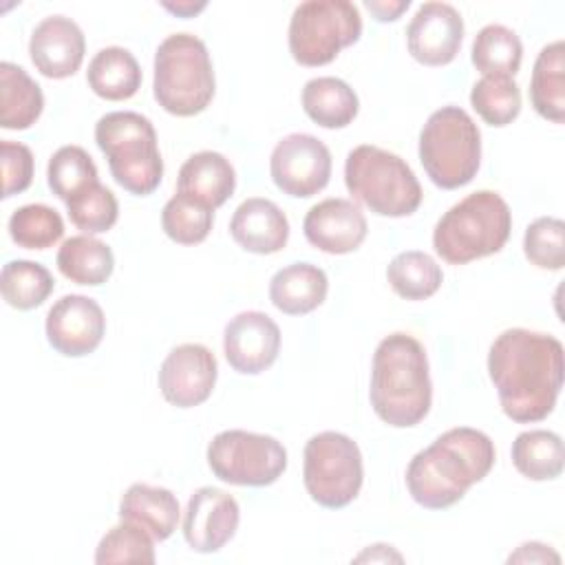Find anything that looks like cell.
<instances>
[{
    "label": "cell",
    "mask_w": 565,
    "mask_h": 565,
    "mask_svg": "<svg viewBox=\"0 0 565 565\" xmlns=\"http://www.w3.org/2000/svg\"><path fill=\"white\" fill-rule=\"evenodd\" d=\"M214 225V210L188 194H174L161 210V227L168 238L181 245H196L207 238Z\"/></svg>",
    "instance_id": "obj_35"
},
{
    "label": "cell",
    "mask_w": 565,
    "mask_h": 565,
    "mask_svg": "<svg viewBox=\"0 0 565 565\" xmlns=\"http://www.w3.org/2000/svg\"><path fill=\"white\" fill-rule=\"evenodd\" d=\"M163 9H168V11H172V13L181 15V18H192L194 13L205 9V2H196V4L194 2H177V4L163 2Z\"/></svg>",
    "instance_id": "obj_44"
},
{
    "label": "cell",
    "mask_w": 565,
    "mask_h": 565,
    "mask_svg": "<svg viewBox=\"0 0 565 565\" xmlns=\"http://www.w3.org/2000/svg\"><path fill=\"white\" fill-rule=\"evenodd\" d=\"M218 366L214 353L196 342L174 347L159 369V388L166 402L177 408L203 404L216 384Z\"/></svg>",
    "instance_id": "obj_14"
},
{
    "label": "cell",
    "mask_w": 565,
    "mask_h": 565,
    "mask_svg": "<svg viewBox=\"0 0 565 565\" xmlns=\"http://www.w3.org/2000/svg\"><path fill=\"white\" fill-rule=\"evenodd\" d=\"M419 161L437 188L470 183L481 163V132L472 117L459 106L435 110L419 132Z\"/></svg>",
    "instance_id": "obj_8"
},
{
    "label": "cell",
    "mask_w": 565,
    "mask_h": 565,
    "mask_svg": "<svg viewBox=\"0 0 565 565\" xmlns=\"http://www.w3.org/2000/svg\"><path fill=\"white\" fill-rule=\"evenodd\" d=\"M66 212L71 223L84 234L108 232L119 216V205L115 194L99 181L84 190L82 194L66 201Z\"/></svg>",
    "instance_id": "obj_38"
},
{
    "label": "cell",
    "mask_w": 565,
    "mask_h": 565,
    "mask_svg": "<svg viewBox=\"0 0 565 565\" xmlns=\"http://www.w3.org/2000/svg\"><path fill=\"white\" fill-rule=\"evenodd\" d=\"M207 466L225 483L263 488L285 472L287 450L271 435L232 428L210 441Z\"/></svg>",
    "instance_id": "obj_11"
},
{
    "label": "cell",
    "mask_w": 565,
    "mask_h": 565,
    "mask_svg": "<svg viewBox=\"0 0 565 565\" xmlns=\"http://www.w3.org/2000/svg\"><path fill=\"white\" fill-rule=\"evenodd\" d=\"M494 457V444L486 433L470 426L450 428L411 459L406 488L422 508H450L490 472Z\"/></svg>",
    "instance_id": "obj_2"
},
{
    "label": "cell",
    "mask_w": 565,
    "mask_h": 565,
    "mask_svg": "<svg viewBox=\"0 0 565 565\" xmlns=\"http://www.w3.org/2000/svg\"><path fill=\"white\" fill-rule=\"evenodd\" d=\"M347 190L380 216H408L422 203V185L411 166L384 148L355 146L344 161Z\"/></svg>",
    "instance_id": "obj_7"
},
{
    "label": "cell",
    "mask_w": 565,
    "mask_h": 565,
    "mask_svg": "<svg viewBox=\"0 0 565 565\" xmlns=\"http://www.w3.org/2000/svg\"><path fill=\"white\" fill-rule=\"evenodd\" d=\"M364 7L375 15L377 22H393L411 7V0H366Z\"/></svg>",
    "instance_id": "obj_42"
},
{
    "label": "cell",
    "mask_w": 565,
    "mask_h": 565,
    "mask_svg": "<svg viewBox=\"0 0 565 565\" xmlns=\"http://www.w3.org/2000/svg\"><path fill=\"white\" fill-rule=\"evenodd\" d=\"M95 141L108 159L113 179L130 194H152L163 177V159L157 132L148 117L132 110H115L95 124Z\"/></svg>",
    "instance_id": "obj_6"
},
{
    "label": "cell",
    "mask_w": 565,
    "mask_h": 565,
    "mask_svg": "<svg viewBox=\"0 0 565 565\" xmlns=\"http://www.w3.org/2000/svg\"><path fill=\"white\" fill-rule=\"evenodd\" d=\"M362 35L360 9L349 0L300 2L289 20V53L302 66H324Z\"/></svg>",
    "instance_id": "obj_9"
},
{
    "label": "cell",
    "mask_w": 565,
    "mask_h": 565,
    "mask_svg": "<svg viewBox=\"0 0 565 565\" xmlns=\"http://www.w3.org/2000/svg\"><path fill=\"white\" fill-rule=\"evenodd\" d=\"M57 269L75 285L97 287L110 278L115 256L104 241L90 234H79L62 243L57 252Z\"/></svg>",
    "instance_id": "obj_28"
},
{
    "label": "cell",
    "mask_w": 565,
    "mask_h": 565,
    "mask_svg": "<svg viewBox=\"0 0 565 565\" xmlns=\"http://www.w3.org/2000/svg\"><path fill=\"white\" fill-rule=\"evenodd\" d=\"M470 104L486 124L508 126L521 113V90L512 77L486 75L475 82Z\"/></svg>",
    "instance_id": "obj_36"
},
{
    "label": "cell",
    "mask_w": 565,
    "mask_h": 565,
    "mask_svg": "<svg viewBox=\"0 0 565 565\" xmlns=\"http://www.w3.org/2000/svg\"><path fill=\"white\" fill-rule=\"evenodd\" d=\"M366 216L349 199H324L309 207L302 232L309 245L324 254L355 252L366 238Z\"/></svg>",
    "instance_id": "obj_19"
},
{
    "label": "cell",
    "mask_w": 565,
    "mask_h": 565,
    "mask_svg": "<svg viewBox=\"0 0 565 565\" xmlns=\"http://www.w3.org/2000/svg\"><path fill=\"white\" fill-rule=\"evenodd\" d=\"M488 373L512 422H541L554 411L563 386V344L550 333L505 329L490 347Z\"/></svg>",
    "instance_id": "obj_1"
},
{
    "label": "cell",
    "mask_w": 565,
    "mask_h": 565,
    "mask_svg": "<svg viewBox=\"0 0 565 565\" xmlns=\"http://www.w3.org/2000/svg\"><path fill=\"white\" fill-rule=\"evenodd\" d=\"M391 289L404 300H426L444 282L441 267L426 252H399L386 267Z\"/></svg>",
    "instance_id": "obj_30"
},
{
    "label": "cell",
    "mask_w": 565,
    "mask_h": 565,
    "mask_svg": "<svg viewBox=\"0 0 565 565\" xmlns=\"http://www.w3.org/2000/svg\"><path fill=\"white\" fill-rule=\"evenodd\" d=\"M512 463L532 481L556 479L563 472V439L543 428L519 433L512 441Z\"/></svg>",
    "instance_id": "obj_29"
},
{
    "label": "cell",
    "mask_w": 565,
    "mask_h": 565,
    "mask_svg": "<svg viewBox=\"0 0 565 565\" xmlns=\"http://www.w3.org/2000/svg\"><path fill=\"white\" fill-rule=\"evenodd\" d=\"M46 181L53 194L66 203L68 199L82 194L84 190H88L99 181L97 166L84 148L62 146L49 159Z\"/></svg>",
    "instance_id": "obj_33"
},
{
    "label": "cell",
    "mask_w": 565,
    "mask_h": 565,
    "mask_svg": "<svg viewBox=\"0 0 565 565\" xmlns=\"http://www.w3.org/2000/svg\"><path fill=\"white\" fill-rule=\"evenodd\" d=\"M369 397L375 415L395 428H411L428 415L433 384L428 358L417 338L397 331L377 344Z\"/></svg>",
    "instance_id": "obj_3"
},
{
    "label": "cell",
    "mask_w": 565,
    "mask_h": 565,
    "mask_svg": "<svg viewBox=\"0 0 565 565\" xmlns=\"http://www.w3.org/2000/svg\"><path fill=\"white\" fill-rule=\"evenodd\" d=\"M302 108L311 121L322 128L349 126L360 108L355 90L340 77H313L302 88Z\"/></svg>",
    "instance_id": "obj_27"
},
{
    "label": "cell",
    "mask_w": 565,
    "mask_h": 565,
    "mask_svg": "<svg viewBox=\"0 0 565 565\" xmlns=\"http://www.w3.org/2000/svg\"><path fill=\"white\" fill-rule=\"evenodd\" d=\"M327 291V274L313 263H291L278 269L269 280V300L287 316H302L318 309Z\"/></svg>",
    "instance_id": "obj_22"
},
{
    "label": "cell",
    "mask_w": 565,
    "mask_h": 565,
    "mask_svg": "<svg viewBox=\"0 0 565 565\" xmlns=\"http://www.w3.org/2000/svg\"><path fill=\"white\" fill-rule=\"evenodd\" d=\"M269 174L280 192L296 199H309L329 183L331 152L318 137L291 132L274 146Z\"/></svg>",
    "instance_id": "obj_12"
},
{
    "label": "cell",
    "mask_w": 565,
    "mask_h": 565,
    "mask_svg": "<svg viewBox=\"0 0 565 565\" xmlns=\"http://www.w3.org/2000/svg\"><path fill=\"white\" fill-rule=\"evenodd\" d=\"M223 351L236 373L258 375L278 358L280 329L263 311H241L225 324Z\"/></svg>",
    "instance_id": "obj_17"
},
{
    "label": "cell",
    "mask_w": 565,
    "mask_h": 565,
    "mask_svg": "<svg viewBox=\"0 0 565 565\" xmlns=\"http://www.w3.org/2000/svg\"><path fill=\"white\" fill-rule=\"evenodd\" d=\"M241 508L221 488L203 486L192 492L183 514L185 543L201 554L218 552L238 530Z\"/></svg>",
    "instance_id": "obj_16"
},
{
    "label": "cell",
    "mask_w": 565,
    "mask_h": 565,
    "mask_svg": "<svg viewBox=\"0 0 565 565\" xmlns=\"http://www.w3.org/2000/svg\"><path fill=\"white\" fill-rule=\"evenodd\" d=\"M216 90L207 46L192 33L168 35L154 53L152 93L159 106L177 117L203 113Z\"/></svg>",
    "instance_id": "obj_5"
},
{
    "label": "cell",
    "mask_w": 565,
    "mask_h": 565,
    "mask_svg": "<svg viewBox=\"0 0 565 565\" xmlns=\"http://www.w3.org/2000/svg\"><path fill=\"white\" fill-rule=\"evenodd\" d=\"M86 40L79 24L66 15H49L35 24L29 40L33 66L51 79L71 77L84 62Z\"/></svg>",
    "instance_id": "obj_18"
},
{
    "label": "cell",
    "mask_w": 565,
    "mask_h": 565,
    "mask_svg": "<svg viewBox=\"0 0 565 565\" xmlns=\"http://www.w3.org/2000/svg\"><path fill=\"white\" fill-rule=\"evenodd\" d=\"M558 561L561 556L550 545H543L536 541L519 545L516 552L508 556V563H558Z\"/></svg>",
    "instance_id": "obj_41"
},
{
    "label": "cell",
    "mask_w": 565,
    "mask_h": 565,
    "mask_svg": "<svg viewBox=\"0 0 565 565\" xmlns=\"http://www.w3.org/2000/svg\"><path fill=\"white\" fill-rule=\"evenodd\" d=\"M2 152V199H9L13 194L24 192L33 181V152L29 146L20 141H0Z\"/></svg>",
    "instance_id": "obj_40"
},
{
    "label": "cell",
    "mask_w": 565,
    "mask_h": 565,
    "mask_svg": "<svg viewBox=\"0 0 565 565\" xmlns=\"http://www.w3.org/2000/svg\"><path fill=\"white\" fill-rule=\"evenodd\" d=\"M51 271L35 260H9L0 274V289L7 305L20 311L40 307L53 294Z\"/></svg>",
    "instance_id": "obj_32"
},
{
    "label": "cell",
    "mask_w": 565,
    "mask_h": 565,
    "mask_svg": "<svg viewBox=\"0 0 565 565\" xmlns=\"http://www.w3.org/2000/svg\"><path fill=\"white\" fill-rule=\"evenodd\" d=\"M532 108L554 124L565 119V44L550 42L536 55L530 79Z\"/></svg>",
    "instance_id": "obj_26"
},
{
    "label": "cell",
    "mask_w": 565,
    "mask_h": 565,
    "mask_svg": "<svg viewBox=\"0 0 565 565\" xmlns=\"http://www.w3.org/2000/svg\"><path fill=\"white\" fill-rule=\"evenodd\" d=\"M119 519L141 525L154 541H166L179 521V501L168 488L132 483L119 501Z\"/></svg>",
    "instance_id": "obj_23"
},
{
    "label": "cell",
    "mask_w": 565,
    "mask_h": 565,
    "mask_svg": "<svg viewBox=\"0 0 565 565\" xmlns=\"http://www.w3.org/2000/svg\"><path fill=\"white\" fill-rule=\"evenodd\" d=\"M236 188L232 163L214 150H201L185 159L177 177V192L188 194L212 210L223 205Z\"/></svg>",
    "instance_id": "obj_21"
},
{
    "label": "cell",
    "mask_w": 565,
    "mask_h": 565,
    "mask_svg": "<svg viewBox=\"0 0 565 565\" xmlns=\"http://www.w3.org/2000/svg\"><path fill=\"white\" fill-rule=\"evenodd\" d=\"M9 236L24 249H49L64 236V221L57 210L44 203H29L9 216Z\"/></svg>",
    "instance_id": "obj_34"
},
{
    "label": "cell",
    "mask_w": 565,
    "mask_h": 565,
    "mask_svg": "<svg viewBox=\"0 0 565 565\" xmlns=\"http://www.w3.org/2000/svg\"><path fill=\"white\" fill-rule=\"evenodd\" d=\"M232 238L252 254H276L287 245L289 221L269 199H245L230 221Z\"/></svg>",
    "instance_id": "obj_20"
},
{
    "label": "cell",
    "mask_w": 565,
    "mask_h": 565,
    "mask_svg": "<svg viewBox=\"0 0 565 565\" xmlns=\"http://www.w3.org/2000/svg\"><path fill=\"white\" fill-rule=\"evenodd\" d=\"M152 536L137 523L124 521L110 527L97 550H95V563L108 565V563H154V545Z\"/></svg>",
    "instance_id": "obj_37"
},
{
    "label": "cell",
    "mask_w": 565,
    "mask_h": 565,
    "mask_svg": "<svg viewBox=\"0 0 565 565\" xmlns=\"http://www.w3.org/2000/svg\"><path fill=\"white\" fill-rule=\"evenodd\" d=\"M512 212L501 194L477 190L455 203L433 230L435 252L450 265L497 254L510 238Z\"/></svg>",
    "instance_id": "obj_4"
},
{
    "label": "cell",
    "mask_w": 565,
    "mask_h": 565,
    "mask_svg": "<svg viewBox=\"0 0 565 565\" xmlns=\"http://www.w3.org/2000/svg\"><path fill=\"white\" fill-rule=\"evenodd\" d=\"M523 57L519 35L503 24H486L472 42V64L479 73L514 77Z\"/></svg>",
    "instance_id": "obj_31"
},
{
    "label": "cell",
    "mask_w": 565,
    "mask_h": 565,
    "mask_svg": "<svg viewBox=\"0 0 565 565\" xmlns=\"http://www.w3.org/2000/svg\"><path fill=\"white\" fill-rule=\"evenodd\" d=\"M44 331L57 353L82 358L99 347L106 333V318L97 300L82 294H66L49 309Z\"/></svg>",
    "instance_id": "obj_13"
},
{
    "label": "cell",
    "mask_w": 565,
    "mask_h": 565,
    "mask_svg": "<svg viewBox=\"0 0 565 565\" xmlns=\"http://www.w3.org/2000/svg\"><path fill=\"white\" fill-rule=\"evenodd\" d=\"M525 258L539 269L558 271L565 265V223L556 216L532 221L523 234Z\"/></svg>",
    "instance_id": "obj_39"
},
{
    "label": "cell",
    "mask_w": 565,
    "mask_h": 565,
    "mask_svg": "<svg viewBox=\"0 0 565 565\" xmlns=\"http://www.w3.org/2000/svg\"><path fill=\"white\" fill-rule=\"evenodd\" d=\"M86 82L90 90L108 102L130 99L141 86V68L137 57L121 46H106L95 53L88 64Z\"/></svg>",
    "instance_id": "obj_25"
},
{
    "label": "cell",
    "mask_w": 565,
    "mask_h": 565,
    "mask_svg": "<svg viewBox=\"0 0 565 565\" xmlns=\"http://www.w3.org/2000/svg\"><path fill=\"white\" fill-rule=\"evenodd\" d=\"M463 40V18L448 2H424L406 26L408 53L426 66L450 64Z\"/></svg>",
    "instance_id": "obj_15"
},
{
    "label": "cell",
    "mask_w": 565,
    "mask_h": 565,
    "mask_svg": "<svg viewBox=\"0 0 565 565\" xmlns=\"http://www.w3.org/2000/svg\"><path fill=\"white\" fill-rule=\"evenodd\" d=\"M302 481L309 497L322 508L349 505L362 488L364 466L358 444L335 430L313 435L305 444Z\"/></svg>",
    "instance_id": "obj_10"
},
{
    "label": "cell",
    "mask_w": 565,
    "mask_h": 565,
    "mask_svg": "<svg viewBox=\"0 0 565 565\" xmlns=\"http://www.w3.org/2000/svg\"><path fill=\"white\" fill-rule=\"evenodd\" d=\"M355 561H402V556L397 552H393L391 545L377 543V545H371L360 556H355Z\"/></svg>",
    "instance_id": "obj_43"
},
{
    "label": "cell",
    "mask_w": 565,
    "mask_h": 565,
    "mask_svg": "<svg viewBox=\"0 0 565 565\" xmlns=\"http://www.w3.org/2000/svg\"><path fill=\"white\" fill-rule=\"evenodd\" d=\"M44 108V95L29 73L11 62H0V126L7 130L31 128Z\"/></svg>",
    "instance_id": "obj_24"
}]
</instances>
